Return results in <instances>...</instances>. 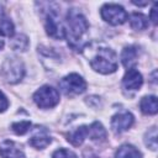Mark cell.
<instances>
[{
	"mask_svg": "<svg viewBox=\"0 0 158 158\" xmlns=\"http://www.w3.org/2000/svg\"><path fill=\"white\" fill-rule=\"evenodd\" d=\"M89 23L85 16L77 9H70L65 16L64 37L74 51H83L86 44Z\"/></svg>",
	"mask_w": 158,
	"mask_h": 158,
	"instance_id": "6da1fadb",
	"label": "cell"
},
{
	"mask_svg": "<svg viewBox=\"0 0 158 158\" xmlns=\"http://www.w3.org/2000/svg\"><path fill=\"white\" fill-rule=\"evenodd\" d=\"M89 60L91 68L101 74H110L117 69L116 53L104 43L90 44Z\"/></svg>",
	"mask_w": 158,
	"mask_h": 158,
	"instance_id": "7a4b0ae2",
	"label": "cell"
},
{
	"mask_svg": "<svg viewBox=\"0 0 158 158\" xmlns=\"http://www.w3.org/2000/svg\"><path fill=\"white\" fill-rule=\"evenodd\" d=\"M0 74L5 81L10 84H16L23 78L25 74L23 63L16 57H10L2 63L0 68Z\"/></svg>",
	"mask_w": 158,
	"mask_h": 158,
	"instance_id": "3957f363",
	"label": "cell"
},
{
	"mask_svg": "<svg viewBox=\"0 0 158 158\" xmlns=\"http://www.w3.org/2000/svg\"><path fill=\"white\" fill-rule=\"evenodd\" d=\"M59 89L64 95L74 96V95H79L85 91L86 83L79 74L72 73V74L65 75L59 81Z\"/></svg>",
	"mask_w": 158,
	"mask_h": 158,
	"instance_id": "277c9868",
	"label": "cell"
},
{
	"mask_svg": "<svg viewBox=\"0 0 158 158\" xmlns=\"http://www.w3.org/2000/svg\"><path fill=\"white\" fill-rule=\"evenodd\" d=\"M33 101L41 109H49L59 102V93L53 86L43 85L33 94Z\"/></svg>",
	"mask_w": 158,
	"mask_h": 158,
	"instance_id": "5b68a950",
	"label": "cell"
},
{
	"mask_svg": "<svg viewBox=\"0 0 158 158\" xmlns=\"http://www.w3.org/2000/svg\"><path fill=\"white\" fill-rule=\"evenodd\" d=\"M101 17L110 25H122L127 20V12L121 5L117 4H105L101 7Z\"/></svg>",
	"mask_w": 158,
	"mask_h": 158,
	"instance_id": "8992f818",
	"label": "cell"
},
{
	"mask_svg": "<svg viewBox=\"0 0 158 158\" xmlns=\"http://www.w3.org/2000/svg\"><path fill=\"white\" fill-rule=\"evenodd\" d=\"M46 32L54 40L64 38V26L58 20V15L54 11H49L46 16Z\"/></svg>",
	"mask_w": 158,
	"mask_h": 158,
	"instance_id": "52a82bcc",
	"label": "cell"
},
{
	"mask_svg": "<svg viewBox=\"0 0 158 158\" xmlns=\"http://www.w3.org/2000/svg\"><path fill=\"white\" fill-rule=\"evenodd\" d=\"M133 115L128 111L118 112L112 116L111 118V128L115 133H122L127 131L132 125H133Z\"/></svg>",
	"mask_w": 158,
	"mask_h": 158,
	"instance_id": "ba28073f",
	"label": "cell"
},
{
	"mask_svg": "<svg viewBox=\"0 0 158 158\" xmlns=\"http://www.w3.org/2000/svg\"><path fill=\"white\" fill-rule=\"evenodd\" d=\"M28 143L37 149H43L51 143V136L46 127L43 126H36L32 130L31 137L28 139Z\"/></svg>",
	"mask_w": 158,
	"mask_h": 158,
	"instance_id": "9c48e42d",
	"label": "cell"
},
{
	"mask_svg": "<svg viewBox=\"0 0 158 158\" xmlns=\"http://www.w3.org/2000/svg\"><path fill=\"white\" fill-rule=\"evenodd\" d=\"M142 84H143V78H142L141 73L135 68L128 69L122 78V85L128 91L138 90L142 86Z\"/></svg>",
	"mask_w": 158,
	"mask_h": 158,
	"instance_id": "30bf717a",
	"label": "cell"
},
{
	"mask_svg": "<svg viewBox=\"0 0 158 158\" xmlns=\"http://www.w3.org/2000/svg\"><path fill=\"white\" fill-rule=\"evenodd\" d=\"M0 156L1 158H23L22 148L14 141H4L0 144Z\"/></svg>",
	"mask_w": 158,
	"mask_h": 158,
	"instance_id": "8fae6325",
	"label": "cell"
},
{
	"mask_svg": "<svg viewBox=\"0 0 158 158\" xmlns=\"http://www.w3.org/2000/svg\"><path fill=\"white\" fill-rule=\"evenodd\" d=\"M137 56H138V52L135 46L125 47L121 53V62H122L123 67L127 69L133 68V65L137 63Z\"/></svg>",
	"mask_w": 158,
	"mask_h": 158,
	"instance_id": "7c38bea8",
	"label": "cell"
},
{
	"mask_svg": "<svg viewBox=\"0 0 158 158\" xmlns=\"http://www.w3.org/2000/svg\"><path fill=\"white\" fill-rule=\"evenodd\" d=\"M139 107H141V111L146 115H156L158 111L157 98L154 95L142 98V100L139 101Z\"/></svg>",
	"mask_w": 158,
	"mask_h": 158,
	"instance_id": "4fadbf2b",
	"label": "cell"
},
{
	"mask_svg": "<svg viewBox=\"0 0 158 158\" xmlns=\"http://www.w3.org/2000/svg\"><path fill=\"white\" fill-rule=\"evenodd\" d=\"M88 126H79L75 130H73L68 135V142H70L73 146H80L88 137Z\"/></svg>",
	"mask_w": 158,
	"mask_h": 158,
	"instance_id": "5bb4252c",
	"label": "cell"
},
{
	"mask_svg": "<svg viewBox=\"0 0 158 158\" xmlns=\"http://www.w3.org/2000/svg\"><path fill=\"white\" fill-rule=\"evenodd\" d=\"M88 136L95 142H102L106 139V130L100 122H94L88 128Z\"/></svg>",
	"mask_w": 158,
	"mask_h": 158,
	"instance_id": "9a60e30c",
	"label": "cell"
},
{
	"mask_svg": "<svg viewBox=\"0 0 158 158\" xmlns=\"http://www.w3.org/2000/svg\"><path fill=\"white\" fill-rule=\"evenodd\" d=\"M116 158H142V154L141 152L132 144H122L116 154H115Z\"/></svg>",
	"mask_w": 158,
	"mask_h": 158,
	"instance_id": "2e32d148",
	"label": "cell"
},
{
	"mask_svg": "<svg viewBox=\"0 0 158 158\" xmlns=\"http://www.w3.org/2000/svg\"><path fill=\"white\" fill-rule=\"evenodd\" d=\"M130 25L133 30L137 31H143L148 27V20L143 14L139 12H133L130 17Z\"/></svg>",
	"mask_w": 158,
	"mask_h": 158,
	"instance_id": "e0dca14e",
	"label": "cell"
},
{
	"mask_svg": "<svg viewBox=\"0 0 158 158\" xmlns=\"http://www.w3.org/2000/svg\"><path fill=\"white\" fill-rule=\"evenodd\" d=\"M14 32H15V28L11 20L7 16H5L2 12H0V35L6 37H12Z\"/></svg>",
	"mask_w": 158,
	"mask_h": 158,
	"instance_id": "ac0fdd59",
	"label": "cell"
},
{
	"mask_svg": "<svg viewBox=\"0 0 158 158\" xmlns=\"http://www.w3.org/2000/svg\"><path fill=\"white\" fill-rule=\"evenodd\" d=\"M144 143L148 148H151L152 151L157 149V128L156 127H151L144 136Z\"/></svg>",
	"mask_w": 158,
	"mask_h": 158,
	"instance_id": "d6986e66",
	"label": "cell"
},
{
	"mask_svg": "<svg viewBox=\"0 0 158 158\" xmlns=\"http://www.w3.org/2000/svg\"><path fill=\"white\" fill-rule=\"evenodd\" d=\"M10 46H11L14 49H17V51H26V48H27V46H28L27 37L23 36V35H19V36H16L15 38L11 40Z\"/></svg>",
	"mask_w": 158,
	"mask_h": 158,
	"instance_id": "ffe728a7",
	"label": "cell"
},
{
	"mask_svg": "<svg viewBox=\"0 0 158 158\" xmlns=\"http://www.w3.org/2000/svg\"><path fill=\"white\" fill-rule=\"evenodd\" d=\"M31 127V122L30 121H20V122H15L11 125L12 131L16 135H25Z\"/></svg>",
	"mask_w": 158,
	"mask_h": 158,
	"instance_id": "44dd1931",
	"label": "cell"
},
{
	"mask_svg": "<svg viewBox=\"0 0 158 158\" xmlns=\"http://www.w3.org/2000/svg\"><path fill=\"white\" fill-rule=\"evenodd\" d=\"M52 158H77V156L69 149L59 148L52 154Z\"/></svg>",
	"mask_w": 158,
	"mask_h": 158,
	"instance_id": "7402d4cb",
	"label": "cell"
},
{
	"mask_svg": "<svg viewBox=\"0 0 158 158\" xmlns=\"http://www.w3.org/2000/svg\"><path fill=\"white\" fill-rule=\"evenodd\" d=\"M157 7H158V4L154 2L153 4V7L151 10V14H149V19L152 20V22L154 25H157V22H158V9Z\"/></svg>",
	"mask_w": 158,
	"mask_h": 158,
	"instance_id": "603a6c76",
	"label": "cell"
},
{
	"mask_svg": "<svg viewBox=\"0 0 158 158\" xmlns=\"http://www.w3.org/2000/svg\"><path fill=\"white\" fill-rule=\"evenodd\" d=\"M9 106V101L6 99V96L0 91V112H4Z\"/></svg>",
	"mask_w": 158,
	"mask_h": 158,
	"instance_id": "cb8c5ba5",
	"label": "cell"
},
{
	"mask_svg": "<svg viewBox=\"0 0 158 158\" xmlns=\"http://www.w3.org/2000/svg\"><path fill=\"white\" fill-rule=\"evenodd\" d=\"M4 47V41L2 40H0V51H1V48Z\"/></svg>",
	"mask_w": 158,
	"mask_h": 158,
	"instance_id": "d4e9b609",
	"label": "cell"
}]
</instances>
